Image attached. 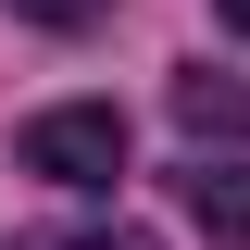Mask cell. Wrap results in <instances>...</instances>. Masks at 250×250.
<instances>
[{
    "instance_id": "6da1fadb",
    "label": "cell",
    "mask_w": 250,
    "mask_h": 250,
    "mask_svg": "<svg viewBox=\"0 0 250 250\" xmlns=\"http://www.w3.org/2000/svg\"><path fill=\"white\" fill-rule=\"evenodd\" d=\"M13 163H25L38 188H113L125 175V113L113 100H50V113L13 138Z\"/></svg>"
},
{
    "instance_id": "5b68a950",
    "label": "cell",
    "mask_w": 250,
    "mask_h": 250,
    "mask_svg": "<svg viewBox=\"0 0 250 250\" xmlns=\"http://www.w3.org/2000/svg\"><path fill=\"white\" fill-rule=\"evenodd\" d=\"M0 13H13V25H50V38H75V25H100L113 0H0Z\"/></svg>"
},
{
    "instance_id": "7a4b0ae2",
    "label": "cell",
    "mask_w": 250,
    "mask_h": 250,
    "mask_svg": "<svg viewBox=\"0 0 250 250\" xmlns=\"http://www.w3.org/2000/svg\"><path fill=\"white\" fill-rule=\"evenodd\" d=\"M175 200H188V225H200L213 250H250V163H213V150H200L175 175Z\"/></svg>"
},
{
    "instance_id": "3957f363",
    "label": "cell",
    "mask_w": 250,
    "mask_h": 250,
    "mask_svg": "<svg viewBox=\"0 0 250 250\" xmlns=\"http://www.w3.org/2000/svg\"><path fill=\"white\" fill-rule=\"evenodd\" d=\"M175 125L200 138V150H213V138L238 150V138H250V75H213V62H188V75H175Z\"/></svg>"
},
{
    "instance_id": "8992f818",
    "label": "cell",
    "mask_w": 250,
    "mask_h": 250,
    "mask_svg": "<svg viewBox=\"0 0 250 250\" xmlns=\"http://www.w3.org/2000/svg\"><path fill=\"white\" fill-rule=\"evenodd\" d=\"M213 13H225V25H238V38H250V0H213Z\"/></svg>"
},
{
    "instance_id": "277c9868",
    "label": "cell",
    "mask_w": 250,
    "mask_h": 250,
    "mask_svg": "<svg viewBox=\"0 0 250 250\" xmlns=\"http://www.w3.org/2000/svg\"><path fill=\"white\" fill-rule=\"evenodd\" d=\"M13 250H163L150 225H50V238H13Z\"/></svg>"
}]
</instances>
